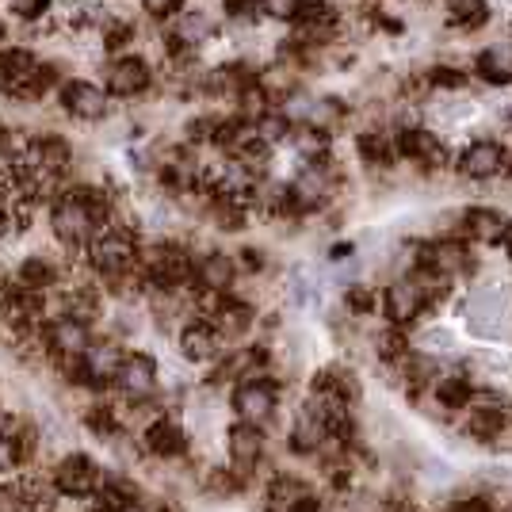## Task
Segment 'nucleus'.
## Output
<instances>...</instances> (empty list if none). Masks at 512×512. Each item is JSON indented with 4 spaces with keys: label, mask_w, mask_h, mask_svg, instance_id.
I'll return each instance as SVG.
<instances>
[{
    "label": "nucleus",
    "mask_w": 512,
    "mask_h": 512,
    "mask_svg": "<svg viewBox=\"0 0 512 512\" xmlns=\"http://www.w3.org/2000/svg\"><path fill=\"white\" fill-rule=\"evenodd\" d=\"M256 134H260L264 142L279 146V142H287V138L295 134V123H291L283 111H268V115H260V119H256Z\"/></svg>",
    "instance_id": "c756f323"
},
{
    "label": "nucleus",
    "mask_w": 512,
    "mask_h": 512,
    "mask_svg": "<svg viewBox=\"0 0 512 512\" xmlns=\"http://www.w3.org/2000/svg\"><path fill=\"white\" fill-rule=\"evenodd\" d=\"M207 493H214V497H237V493L245 490V474L230 463V467H214L211 474H207Z\"/></svg>",
    "instance_id": "cd10ccee"
},
{
    "label": "nucleus",
    "mask_w": 512,
    "mask_h": 512,
    "mask_svg": "<svg viewBox=\"0 0 512 512\" xmlns=\"http://www.w3.org/2000/svg\"><path fill=\"white\" fill-rule=\"evenodd\" d=\"M234 276H237V260L230 253L207 249L203 256H195V291H230Z\"/></svg>",
    "instance_id": "f8f14e48"
},
{
    "label": "nucleus",
    "mask_w": 512,
    "mask_h": 512,
    "mask_svg": "<svg viewBox=\"0 0 512 512\" xmlns=\"http://www.w3.org/2000/svg\"><path fill=\"white\" fill-rule=\"evenodd\" d=\"M394 150H398L402 161H413V165H421V169H428V172H436V169H444V165H448V142L428 127L394 130Z\"/></svg>",
    "instance_id": "7ed1b4c3"
},
{
    "label": "nucleus",
    "mask_w": 512,
    "mask_h": 512,
    "mask_svg": "<svg viewBox=\"0 0 512 512\" xmlns=\"http://www.w3.org/2000/svg\"><path fill=\"white\" fill-rule=\"evenodd\" d=\"M356 153L363 157V165H375V169H390L398 161L394 150V130H375L367 127L356 134Z\"/></svg>",
    "instance_id": "f3484780"
},
{
    "label": "nucleus",
    "mask_w": 512,
    "mask_h": 512,
    "mask_svg": "<svg viewBox=\"0 0 512 512\" xmlns=\"http://www.w3.org/2000/svg\"><path fill=\"white\" fill-rule=\"evenodd\" d=\"M127 360V352H123V344L119 341H92L85 348V363L88 371H92V390H107V386H115V375H119V367Z\"/></svg>",
    "instance_id": "4468645a"
},
{
    "label": "nucleus",
    "mask_w": 512,
    "mask_h": 512,
    "mask_svg": "<svg viewBox=\"0 0 512 512\" xmlns=\"http://www.w3.org/2000/svg\"><path fill=\"white\" fill-rule=\"evenodd\" d=\"M329 440V421L325 413L314 406V398L295 413V425H291V451L295 455H318Z\"/></svg>",
    "instance_id": "1a4fd4ad"
},
{
    "label": "nucleus",
    "mask_w": 512,
    "mask_h": 512,
    "mask_svg": "<svg viewBox=\"0 0 512 512\" xmlns=\"http://www.w3.org/2000/svg\"><path fill=\"white\" fill-rule=\"evenodd\" d=\"M344 115H348V104H344L341 96H325V100H318V104L310 107L306 123H310V127H318V130H333Z\"/></svg>",
    "instance_id": "c85d7f7f"
},
{
    "label": "nucleus",
    "mask_w": 512,
    "mask_h": 512,
    "mask_svg": "<svg viewBox=\"0 0 512 512\" xmlns=\"http://www.w3.org/2000/svg\"><path fill=\"white\" fill-rule=\"evenodd\" d=\"M291 512H329V505H325L321 497H314V493H306L302 501H295V505H291Z\"/></svg>",
    "instance_id": "58836bf2"
},
{
    "label": "nucleus",
    "mask_w": 512,
    "mask_h": 512,
    "mask_svg": "<svg viewBox=\"0 0 512 512\" xmlns=\"http://www.w3.org/2000/svg\"><path fill=\"white\" fill-rule=\"evenodd\" d=\"M230 406H234L237 421H253V425H264L279 406V386L272 375L256 371L249 379L234 383V394H230Z\"/></svg>",
    "instance_id": "f257e3e1"
},
{
    "label": "nucleus",
    "mask_w": 512,
    "mask_h": 512,
    "mask_svg": "<svg viewBox=\"0 0 512 512\" xmlns=\"http://www.w3.org/2000/svg\"><path fill=\"white\" fill-rule=\"evenodd\" d=\"M310 493V486L295 478V474H272V482H268V490H264V509L268 512H291L295 501H302Z\"/></svg>",
    "instance_id": "412c9836"
},
{
    "label": "nucleus",
    "mask_w": 512,
    "mask_h": 512,
    "mask_svg": "<svg viewBox=\"0 0 512 512\" xmlns=\"http://www.w3.org/2000/svg\"><path fill=\"white\" fill-rule=\"evenodd\" d=\"M432 245H436V260H432L436 272H444V276H451V279L474 272V256H470L467 237H440V241H432Z\"/></svg>",
    "instance_id": "dca6fc26"
},
{
    "label": "nucleus",
    "mask_w": 512,
    "mask_h": 512,
    "mask_svg": "<svg viewBox=\"0 0 512 512\" xmlns=\"http://www.w3.org/2000/svg\"><path fill=\"white\" fill-rule=\"evenodd\" d=\"M0 46H4V23H0Z\"/></svg>",
    "instance_id": "a18cd8bd"
},
{
    "label": "nucleus",
    "mask_w": 512,
    "mask_h": 512,
    "mask_svg": "<svg viewBox=\"0 0 512 512\" xmlns=\"http://www.w3.org/2000/svg\"><path fill=\"white\" fill-rule=\"evenodd\" d=\"M226 451H230V463L241 474H249L264 459V428L253 421H234L226 432Z\"/></svg>",
    "instance_id": "9d476101"
},
{
    "label": "nucleus",
    "mask_w": 512,
    "mask_h": 512,
    "mask_svg": "<svg viewBox=\"0 0 512 512\" xmlns=\"http://www.w3.org/2000/svg\"><path fill=\"white\" fill-rule=\"evenodd\" d=\"M344 256H352V241H348V245H337V249H333V260H344Z\"/></svg>",
    "instance_id": "79ce46f5"
},
{
    "label": "nucleus",
    "mask_w": 512,
    "mask_h": 512,
    "mask_svg": "<svg viewBox=\"0 0 512 512\" xmlns=\"http://www.w3.org/2000/svg\"><path fill=\"white\" fill-rule=\"evenodd\" d=\"M107 474L88 455H81V451H73V455H65V459H58L54 463V470H50V486L62 493V497H73V501H88L92 493L100 490V482H104Z\"/></svg>",
    "instance_id": "f03ea898"
},
{
    "label": "nucleus",
    "mask_w": 512,
    "mask_h": 512,
    "mask_svg": "<svg viewBox=\"0 0 512 512\" xmlns=\"http://www.w3.org/2000/svg\"><path fill=\"white\" fill-rule=\"evenodd\" d=\"M58 100H62V111L81 119V123H96L107 115V92L92 81H62L58 85Z\"/></svg>",
    "instance_id": "6e6552de"
},
{
    "label": "nucleus",
    "mask_w": 512,
    "mask_h": 512,
    "mask_svg": "<svg viewBox=\"0 0 512 512\" xmlns=\"http://www.w3.org/2000/svg\"><path fill=\"white\" fill-rule=\"evenodd\" d=\"M16 283H20V287H31V291L50 295V291L62 283V268H58L50 256H23L20 268H16Z\"/></svg>",
    "instance_id": "a211bd4d"
},
{
    "label": "nucleus",
    "mask_w": 512,
    "mask_h": 512,
    "mask_svg": "<svg viewBox=\"0 0 512 512\" xmlns=\"http://www.w3.org/2000/svg\"><path fill=\"white\" fill-rule=\"evenodd\" d=\"M432 398H436V406L463 413L470 406V398H474V383H470L467 371H444V375L432 379Z\"/></svg>",
    "instance_id": "2eb2a0df"
},
{
    "label": "nucleus",
    "mask_w": 512,
    "mask_h": 512,
    "mask_svg": "<svg viewBox=\"0 0 512 512\" xmlns=\"http://www.w3.org/2000/svg\"><path fill=\"white\" fill-rule=\"evenodd\" d=\"M505 123H509V127H512V107H509V111H505Z\"/></svg>",
    "instance_id": "c03bdc74"
},
{
    "label": "nucleus",
    "mask_w": 512,
    "mask_h": 512,
    "mask_svg": "<svg viewBox=\"0 0 512 512\" xmlns=\"http://www.w3.org/2000/svg\"><path fill=\"white\" fill-rule=\"evenodd\" d=\"M459 234L467 237V241H482V245H497V237H501V226H505V218L493 211V207H467V211L459 214Z\"/></svg>",
    "instance_id": "6ab92c4d"
},
{
    "label": "nucleus",
    "mask_w": 512,
    "mask_h": 512,
    "mask_svg": "<svg viewBox=\"0 0 512 512\" xmlns=\"http://www.w3.org/2000/svg\"><path fill=\"white\" fill-rule=\"evenodd\" d=\"M142 8L150 12L153 20H172L184 12V0H142Z\"/></svg>",
    "instance_id": "c9c22d12"
},
{
    "label": "nucleus",
    "mask_w": 512,
    "mask_h": 512,
    "mask_svg": "<svg viewBox=\"0 0 512 512\" xmlns=\"http://www.w3.org/2000/svg\"><path fill=\"white\" fill-rule=\"evenodd\" d=\"M222 12L230 20H253L256 12H260V0H222Z\"/></svg>",
    "instance_id": "e433bc0d"
},
{
    "label": "nucleus",
    "mask_w": 512,
    "mask_h": 512,
    "mask_svg": "<svg viewBox=\"0 0 512 512\" xmlns=\"http://www.w3.org/2000/svg\"><path fill=\"white\" fill-rule=\"evenodd\" d=\"M302 4H306V0H260V12H264V16H272V20L295 23L299 20V12H302Z\"/></svg>",
    "instance_id": "f704fd0d"
},
{
    "label": "nucleus",
    "mask_w": 512,
    "mask_h": 512,
    "mask_svg": "<svg viewBox=\"0 0 512 512\" xmlns=\"http://www.w3.org/2000/svg\"><path fill=\"white\" fill-rule=\"evenodd\" d=\"M150 512H172L169 505H157V509H150Z\"/></svg>",
    "instance_id": "37998d69"
},
{
    "label": "nucleus",
    "mask_w": 512,
    "mask_h": 512,
    "mask_svg": "<svg viewBox=\"0 0 512 512\" xmlns=\"http://www.w3.org/2000/svg\"><path fill=\"white\" fill-rule=\"evenodd\" d=\"M234 260H237V268H245V272H264L268 253H264V249H241Z\"/></svg>",
    "instance_id": "4c0bfd02"
},
{
    "label": "nucleus",
    "mask_w": 512,
    "mask_h": 512,
    "mask_svg": "<svg viewBox=\"0 0 512 512\" xmlns=\"http://www.w3.org/2000/svg\"><path fill=\"white\" fill-rule=\"evenodd\" d=\"M470 77H478L482 85H490V88H505L512 81L509 54H501V46L478 50V54H474V65H470Z\"/></svg>",
    "instance_id": "aec40b11"
},
{
    "label": "nucleus",
    "mask_w": 512,
    "mask_h": 512,
    "mask_svg": "<svg viewBox=\"0 0 512 512\" xmlns=\"http://www.w3.org/2000/svg\"><path fill=\"white\" fill-rule=\"evenodd\" d=\"M409 352V329H398V325H386L383 333L375 337V356L386 363H398Z\"/></svg>",
    "instance_id": "bb28decb"
},
{
    "label": "nucleus",
    "mask_w": 512,
    "mask_h": 512,
    "mask_svg": "<svg viewBox=\"0 0 512 512\" xmlns=\"http://www.w3.org/2000/svg\"><path fill=\"white\" fill-rule=\"evenodd\" d=\"M176 31H180L192 46H199V43H207V39H214L218 23H214L203 8H184V12H180V20H176Z\"/></svg>",
    "instance_id": "b1692460"
},
{
    "label": "nucleus",
    "mask_w": 512,
    "mask_h": 512,
    "mask_svg": "<svg viewBox=\"0 0 512 512\" xmlns=\"http://www.w3.org/2000/svg\"><path fill=\"white\" fill-rule=\"evenodd\" d=\"M497 245L512 256V218H505V226H501V237H497Z\"/></svg>",
    "instance_id": "a19ab883"
},
{
    "label": "nucleus",
    "mask_w": 512,
    "mask_h": 512,
    "mask_svg": "<svg viewBox=\"0 0 512 512\" xmlns=\"http://www.w3.org/2000/svg\"><path fill=\"white\" fill-rule=\"evenodd\" d=\"M142 448L157 459H180V455H188V432L169 417H153L142 432Z\"/></svg>",
    "instance_id": "ddd939ff"
},
{
    "label": "nucleus",
    "mask_w": 512,
    "mask_h": 512,
    "mask_svg": "<svg viewBox=\"0 0 512 512\" xmlns=\"http://www.w3.org/2000/svg\"><path fill=\"white\" fill-rule=\"evenodd\" d=\"M509 169V150L497 138H474L455 157V172L467 180H493Z\"/></svg>",
    "instance_id": "20e7f679"
},
{
    "label": "nucleus",
    "mask_w": 512,
    "mask_h": 512,
    "mask_svg": "<svg viewBox=\"0 0 512 512\" xmlns=\"http://www.w3.org/2000/svg\"><path fill=\"white\" fill-rule=\"evenodd\" d=\"M100 39H104V50H111V54H127V46L138 39V27L123 16H107L100 23Z\"/></svg>",
    "instance_id": "393cba45"
},
{
    "label": "nucleus",
    "mask_w": 512,
    "mask_h": 512,
    "mask_svg": "<svg viewBox=\"0 0 512 512\" xmlns=\"http://www.w3.org/2000/svg\"><path fill=\"white\" fill-rule=\"evenodd\" d=\"M383 314L386 325H398V329H409L428 314V302L417 287L413 276H398L390 287L383 291Z\"/></svg>",
    "instance_id": "39448f33"
},
{
    "label": "nucleus",
    "mask_w": 512,
    "mask_h": 512,
    "mask_svg": "<svg viewBox=\"0 0 512 512\" xmlns=\"http://www.w3.org/2000/svg\"><path fill=\"white\" fill-rule=\"evenodd\" d=\"M425 77H428V85H432V92H436V88L459 92V88H467V81H470V73L455 69V65H432Z\"/></svg>",
    "instance_id": "473e14b6"
},
{
    "label": "nucleus",
    "mask_w": 512,
    "mask_h": 512,
    "mask_svg": "<svg viewBox=\"0 0 512 512\" xmlns=\"http://www.w3.org/2000/svg\"><path fill=\"white\" fill-rule=\"evenodd\" d=\"M344 306H348L356 318H371V314L379 310V291L367 287V283H352V287L344 291Z\"/></svg>",
    "instance_id": "7c9ffc66"
},
{
    "label": "nucleus",
    "mask_w": 512,
    "mask_h": 512,
    "mask_svg": "<svg viewBox=\"0 0 512 512\" xmlns=\"http://www.w3.org/2000/svg\"><path fill=\"white\" fill-rule=\"evenodd\" d=\"M230 348V341L214 329L207 318H195V314H188V321H184V329H180V352L188 356V360L195 363H211L218 360L222 352Z\"/></svg>",
    "instance_id": "0eeeda50"
},
{
    "label": "nucleus",
    "mask_w": 512,
    "mask_h": 512,
    "mask_svg": "<svg viewBox=\"0 0 512 512\" xmlns=\"http://www.w3.org/2000/svg\"><path fill=\"white\" fill-rule=\"evenodd\" d=\"M505 172H509V176H512V153H509V169H505Z\"/></svg>",
    "instance_id": "49530a36"
},
{
    "label": "nucleus",
    "mask_w": 512,
    "mask_h": 512,
    "mask_svg": "<svg viewBox=\"0 0 512 512\" xmlns=\"http://www.w3.org/2000/svg\"><path fill=\"white\" fill-rule=\"evenodd\" d=\"M448 512H493L490 501L486 497H470V501H459V505H451Z\"/></svg>",
    "instance_id": "ea45409f"
},
{
    "label": "nucleus",
    "mask_w": 512,
    "mask_h": 512,
    "mask_svg": "<svg viewBox=\"0 0 512 512\" xmlns=\"http://www.w3.org/2000/svg\"><path fill=\"white\" fill-rule=\"evenodd\" d=\"M214 127H218V115H195L184 123V142L188 146H214Z\"/></svg>",
    "instance_id": "72a5a7b5"
},
{
    "label": "nucleus",
    "mask_w": 512,
    "mask_h": 512,
    "mask_svg": "<svg viewBox=\"0 0 512 512\" xmlns=\"http://www.w3.org/2000/svg\"><path fill=\"white\" fill-rule=\"evenodd\" d=\"M440 4L448 12V27H455V31H482L493 16L486 0H440Z\"/></svg>",
    "instance_id": "4be33fe9"
},
{
    "label": "nucleus",
    "mask_w": 512,
    "mask_h": 512,
    "mask_svg": "<svg viewBox=\"0 0 512 512\" xmlns=\"http://www.w3.org/2000/svg\"><path fill=\"white\" fill-rule=\"evenodd\" d=\"M207 211H211L214 226L226 230V234H241L249 226V203H241L234 195H211L207 199Z\"/></svg>",
    "instance_id": "5701e85b"
},
{
    "label": "nucleus",
    "mask_w": 512,
    "mask_h": 512,
    "mask_svg": "<svg viewBox=\"0 0 512 512\" xmlns=\"http://www.w3.org/2000/svg\"><path fill=\"white\" fill-rule=\"evenodd\" d=\"M115 386L127 394L130 402H142V398H150L153 390H157V360L146 356V352H134L123 360L119 367V375H115Z\"/></svg>",
    "instance_id": "9b49d317"
},
{
    "label": "nucleus",
    "mask_w": 512,
    "mask_h": 512,
    "mask_svg": "<svg viewBox=\"0 0 512 512\" xmlns=\"http://www.w3.org/2000/svg\"><path fill=\"white\" fill-rule=\"evenodd\" d=\"M85 428L100 440H115L123 432V417H119L115 406H92L85 409Z\"/></svg>",
    "instance_id": "a878e982"
},
{
    "label": "nucleus",
    "mask_w": 512,
    "mask_h": 512,
    "mask_svg": "<svg viewBox=\"0 0 512 512\" xmlns=\"http://www.w3.org/2000/svg\"><path fill=\"white\" fill-rule=\"evenodd\" d=\"M104 85L111 96H142L153 85V69L142 54H115L104 69Z\"/></svg>",
    "instance_id": "423d86ee"
},
{
    "label": "nucleus",
    "mask_w": 512,
    "mask_h": 512,
    "mask_svg": "<svg viewBox=\"0 0 512 512\" xmlns=\"http://www.w3.org/2000/svg\"><path fill=\"white\" fill-rule=\"evenodd\" d=\"M4 8H8V20L35 23L43 20V16H50L54 0H4Z\"/></svg>",
    "instance_id": "2f4dec72"
}]
</instances>
